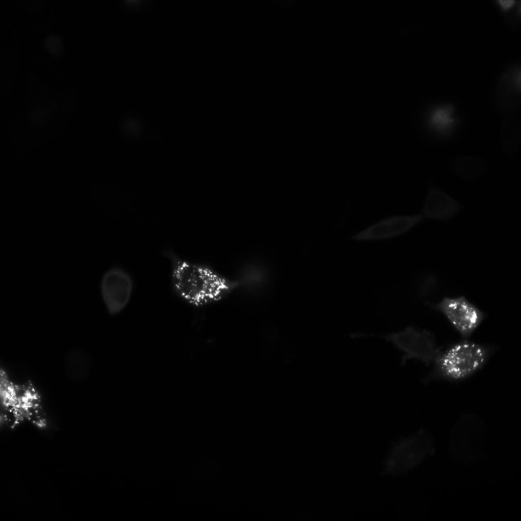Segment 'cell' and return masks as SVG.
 <instances>
[{"label":"cell","mask_w":521,"mask_h":521,"mask_svg":"<svg viewBox=\"0 0 521 521\" xmlns=\"http://www.w3.org/2000/svg\"><path fill=\"white\" fill-rule=\"evenodd\" d=\"M521 142V126L515 118H505L500 126L499 142L502 150L507 154H512L519 148Z\"/></svg>","instance_id":"obj_12"},{"label":"cell","mask_w":521,"mask_h":521,"mask_svg":"<svg viewBox=\"0 0 521 521\" xmlns=\"http://www.w3.org/2000/svg\"><path fill=\"white\" fill-rule=\"evenodd\" d=\"M125 125V128L127 133L130 135L136 136L140 134V127L136 121L129 120L126 122Z\"/></svg>","instance_id":"obj_14"},{"label":"cell","mask_w":521,"mask_h":521,"mask_svg":"<svg viewBox=\"0 0 521 521\" xmlns=\"http://www.w3.org/2000/svg\"><path fill=\"white\" fill-rule=\"evenodd\" d=\"M432 445L430 436L423 431L400 440L391 448L385 461V472L391 475L407 472L424 459Z\"/></svg>","instance_id":"obj_5"},{"label":"cell","mask_w":521,"mask_h":521,"mask_svg":"<svg viewBox=\"0 0 521 521\" xmlns=\"http://www.w3.org/2000/svg\"><path fill=\"white\" fill-rule=\"evenodd\" d=\"M64 370L71 380L81 381L89 375L92 365L90 354L81 349H74L67 352L64 358Z\"/></svg>","instance_id":"obj_11"},{"label":"cell","mask_w":521,"mask_h":521,"mask_svg":"<svg viewBox=\"0 0 521 521\" xmlns=\"http://www.w3.org/2000/svg\"><path fill=\"white\" fill-rule=\"evenodd\" d=\"M349 336L353 339L377 338L386 341L402 353V364L412 359L429 366L433 364L442 348L432 332L413 325L382 333L355 332Z\"/></svg>","instance_id":"obj_3"},{"label":"cell","mask_w":521,"mask_h":521,"mask_svg":"<svg viewBox=\"0 0 521 521\" xmlns=\"http://www.w3.org/2000/svg\"><path fill=\"white\" fill-rule=\"evenodd\" d=\"M484 436L483 425L477 417L471 415L464 416L451 435V452L460 460H475L480 455Z\"/></svg>","instance_id":"obj_7"},{"label":"cell","mask_w":521,"mask_h":521,"mask_svg":"<svg viewBox=\"0 0 521 521\" xmlns=\"http://www.w3.org/2000/svg\"><path fill=\"white\" fill-rule=\"evenodd\" d=\"M45 44L48 51L53 54H58L62 50V42L60 38L55 35H50L45 40Z\"/></svg>","instance_id":"obj_13"},{"label":"cell","mask_w":521,"mask_h":521,"mask_svg":"<svg viewBox=\"0 0 521 521\" xmlns=\"http://www.w3.org/2000/svg\"><path fill=\"white\" fill-rule=\"evenodd\" d=\"M134 286L131 275L120 267H111L103 274L100 294L110 314H119L127 307L132 298Z\"/></svg>","instance_id":"obj_6"},{"label":"cell","mask_w":521,"mask_h":521,"mask_svg":"<svg viewBox=\"0 0 521 521\" xmlns=\"http://www.w3.org/2000/svg\"><path fill=\"white\" fill-rule=\"evenodd\" d=\"M441 313L462 339H469L487 315L464 295L445 296L435 303H428Z\"/></svg>","instance_id":"obj_4"},{"label":"cell","mask_w":521,"mask_h":521,"mask_svg":"<svg viewBox=\"0 0 521 521\" xmlns=\"http://www.w3.org/2000/svg\"><path fill=\"white\" fill-rule=\"evenodd\" d=\"M460 204L439 188L431 186L426 195L422 215L427 218L446 220L456 215L461 209Z\"/></svg>","instance_id":"obj_9"},{"label":"cell","mask_w":521,"mask_h":521,"mask_svg":"<svg viewBox=\"0 0 521 521\" xmlns=\"http://www.w3.org/2000/svg\"><path fill=\"white\" fill-rule=\"evenodd\" d=\"M163 254L170 263V280L174 294L194 307L218 302L236 286V282L206 264L184 259L171 250Z\"/></svg>","instance_id":"obj_1"},{"label":"cell","mask_w":521,"mask_h":521,"mask_svg":"<svg viewBox=\"0 0 521 521\" xmlns=\"http://www.w3.org/2000/svg\"><path fill=\"white\" fill-rule=\"evenodd\" d=\"M450 169L458 177L469 181L478 180L488 171L487 161L475 155H460L449 162Z\"/></svg>","instance_id":"obj_10"},{"label":"cell","mask_w":521,"mask_h":521,"mask_svg":"<svg viewBox=\"0 0 521 521\" xmlns=\"http://www.w3.org/2000/svg\"><path fill=\"white\" fill-rule=\"evenodd\" d=\"M496 345L462 339L442 346L424 381L457 383L482 369L497 351Z\"/></svg>","instance_id":"obj_2"},{"label":"cell","mask_w":521,"mask_h":521,"mask_svg":"<svg viewBox=\"0 0 521 521\" xmlns=\"http://www.w3.org/2000/svg\"><path fill=\"white\" fill-rule=\"evenodd\" d=\"M499 2L500 6L504 10L510 8L514 3V1L512 0H501Z\"/></svg>","instance_id":"obj_15"},{"label":"cell","mask_w":521,"mask_h":521,"mask_svg":"<svg viewBox=\"0 0 521 521\" xmlns=\"http://www.w3.org/2000/svg\"><path fill=\"white\" fill-rule=\"evenodd\" d=\"M422 214L397 215L384 219L350 237L357 241L386 239L403 234L419 224Z\"/></svg>","instance_id":"obj_8"}]
</instances>
